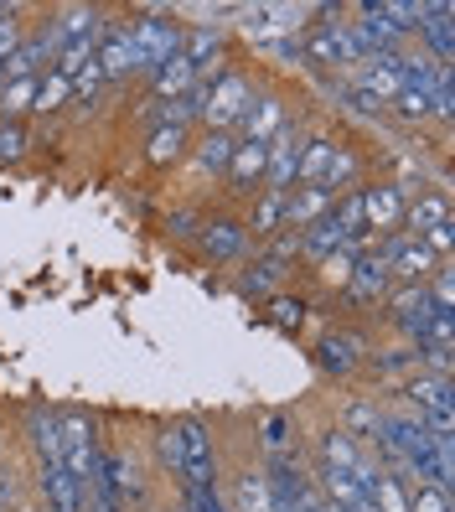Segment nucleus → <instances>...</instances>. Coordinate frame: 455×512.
<instances>
[{"mask_svg": "<svg viewBox=\"0 0 455 512\" xmlns=\"http://www.w3.org/2000/svg\"><path fill=\"white\" fill-rule=\"evenodd\" d=\"M357 42H352V26L347 21H316L306 37H300V68L311 73H347L357 68Z\"/></svg>", "mask_w": 455, "mask_h": 512, "instance_id": "3", "label": "nucleus"}, {"mask_svg": "<svg viewBox=\"0 0 455 512\" xmlns=\"http://www.w3.org/2000/svg\"><path fill=\"white\" fill-rule=\"evenodd\" d=\"M342 135H331V130H311L306 140H300V161H295V187H321V176L331 166V150H337ZM290 187V192H295Z\"/></svg>", "mask_w": 455, "mask_h": 512, "instance_id": "24", "label": "nucleus"}, {"mask_svg": "<svg viewBox=\"0 0 455 512\" xmlns=\"http://www.w3.org/2000/svg\"><path fill=\"white\" fill-rule=\"evenodd\" d=\"M94 63L109 83H125L140 73L135 63V42H130V21H104V32H99V47H94Z\"/></svg>", "mask_w": 455, "mask_h": 512, "instance_id": "11", "label": "nucleus"}, {"mask_svg": "<svg viewBox=\"0 0 455 512\" xmlns=\"http://www.w3.org/2000/svg\"><path fill=\"white\" fill-rule=\"evenodd\" d=\"M404 187H409V182H404ZM445 223H455L445 187H419V192H409V202H404V233L424 238V233H435V228H445Z\"/></svg>", "mask_w": 455, "mask_h": 512, "instance_id": "15", "label": "nucleus"}, {"mask_svg": "<svg viewBox=\"0 0 455 512\" xmlns=\"http://www.w3.org/2000/svg\"><path fill=\"white\" fill-rule=\"evenodd\" d=\"M233 150H238V135L233 130H202V140L187 150L192 156V171H197V182H223V171L233 161Z\"/></svg>", "mask_w": 455, "mask_h": 512, "instance_id": "21", "label": "nucleus"}, {"mask_svg": "<svg viewBox=\"0 0 455 512\" xmlns=\"http://www.w3.org/2000/svg\"><path fill=\"white\" fill-rule=\"evenodd\" d=\"M337 249H342L337 218H321V223H311L306 233H300V264H321L326 254H337Z\"/></svg>", "mask_w": 455, "mask_h": 512, "instance_id": "36", "label": "nucleus"}, {"mask_svg": "<svg viewBox=\"0 0 455 512\" xmlns=\"http://www.w3.org/2000/svg\"><path fill=\"white\" fill-rule=\"evenodd\" d=\"M37 487H42L47 512H83L88 507V492L68 476L63 461H37Z\"/></svg>", "mask_w": 455, "mask_h": 512, "instance_id": "19", "label": "nucleus"}, {"mask_svg": "<svg viewBox=\"0 0 455 512\" xmlns=\"http://www.w3.org/2000/svg\"><path fill=\"white\" fill-rule=\"evenodd\" d=\"M57 450H63V466L83 492H94L99 481V456H104V435L99 419L83 409H57Z\"/></svg>", "mask_w": 455, "mask_h": 512, "instance_id": "2", "label": "nucleus"}, {"mask_svg": "<svg viewBox=\"0 0 455 512\" xmlns=\"http://www.w3.org/2000/svg\"><path fill=\"white\" fill-rule=\"evenodd\" d=\"M104 11L99 6H63L52 21H47V37H52V47L63 52V47H73V42H88V37H99L104 32Z\"/></svg>", "mask_w": 455, "mask_h": 512, "instance_id": "20", "label": "nucleus"}, {"mask_svg": "<svg viewBox=\"0 0 455 512\" xmlns=\"http://www.w3.org/2000/svg\"><path fill=\"white\" fill-rule=\"evenodd\" d=\"M331 207H337V192H326V187H295L285 197V228L290 233H306L311 223L331 218Z\"/></svg>", "mask_w": 455, "mask_h": 512, "instance_id": "23", "label": "nucleus"}, {"mask_svg": "<svg viewBox=\"0 0 455 512\" xmlns=\"http://www.w3.org/2000/svg\"><path fill=\"white\" fill-rule=\"evenodd\" d=\"M156 456H161V471H171L181 481V492L218 487V445H212V430L197 414L171 419L156 435Z\"/></svg>", "mask_w": 455, "mask_h": 512, "instance_id": "1", "label": "nucleus"}, {"mask_svg": "<svg viewBox=\"0 0 455 512\" xmlns=\"http://www.w3.org/2000/svg\"><path fill=\"white\" fill-rule=\"evenodd\" d=\"M290 269L295 264H280V259H269L264 249L254 254V259H244V269H238V295H244V300H259V306H264V300L269 295H280V290H290Z\"/></svg>", "mask_w": 455, "mask_h": 512, "instance_id": "14", "label": "nucleus"}, {"mask_svg": "<svg viewBox=\"0 0 455 512\" xmlns=\"http://www.w3.org/2000/svg\"><path fill=\"white\" fill-rule=\"evenodd\" d=\"M440 269V259H435V249L424 244V238H414V233H404L399 238V249H393V259H388V275H393V285H424Z\"/></svg>", "mask_w": 455, "mask_h": 512, "instance_id": "18", "label": "nucleus"}, {"mask_svg": "<svg viewBox=\"0 0 455 512\" xmlns=\"http://www.w3.org/2000/svg\"><path fill=\"white\" fill-rule=\"evenodd\" d=\"M26 150H32V135H26L21 125H6V119H0V166L26 161Z\"/></svg>", "mask_w": 455, "mask_h": 512, "instance_id": "43", "label": "nucleus"}, {"mask_svg": "<svg viewBox=\"0 0 455 512\" xmlns=\"http://www.w3.org/2000/svg\"><path fill=\"white\" fill-rule=\"evenodd\" d=\"M368 368L383 378H409V373H419V352H414V342H399L388 352H368Z\"/></svg>", "mask_w": 455, "mask_h": 512, "instance_id": "38", "label": "nucleus"}, {"mask_svg": "<svg viewBox=\"0 0 455 512\" xmlns=\"http://www.w3.org/2000/svg\"><path fill=\"white\" fill-rule=\"evenodd\" d=\"M352 254L347 249H337V254H326L321 264H316V280L326 285V290H347V280H352Z\"/></svg>", "mask_w": 455, "mask_h": 512, "instance_id": "41", "label": "nucleus"}, {"mask_svg": "<svg viewBox=\"0 0 455 512\" xmlns=\"http://www.w3.org/2000/svg\"><path fill=\"white\" fill-rule=\"evenodd\" d=\"M259 450H264V461H280V456H300L295 450V419L285 409H269L259 419Z\"/></svg>", "mask_w": 455, "mask_h": 512, "instance_id": "30", "label": "nucleus"}, {"mask_svg": "<svg viewBox=\"0 0 455 512\" xmlns=\"http://www.w3.org/2000/svg\"><path fill=\"white\" fill-rule=\"evenodd\" d=\"M362 171H368V156H362L352 140H337V150H331V166H326V176H321V187L342 197V192L362 187Z\"/></svg>", "mask_w": 455, "mask_h": 512, "instance_id": "26", "label": "nucleus"}, {"mask_svg": "<svg viewBox=\"0 0 455 512\" xmlns=\"http://www.w3.org/2000/svg\"><path fill=\"white\" fill-rule=\"evenodd\" d=\"M181 57L207 73V68H223V26L218 21H197V26H181Z\"/></svg>", "mask_w": 455, "mask_h": 512, "instance_id": "22", "label": "nucleus"}, {"mask_svg": "<svg viewBox=\"0 0 455 512\" xmlns=\"http://www.w3.org/2000/svg\"><path fill=\"white\" fill-rule=\"evenodd\" d=\"M285 197L290 192H259V197H249V213H238L244 228H249V238H275L285 228Z\"/></svg>", "mask_w": 455, "mask_h": 512, "instance_id": "28", "label": "nucleus"}, {"mask_svg": "<svg viewBox=\"0 0 455 512\" xmlns=\"http://www.w3.org/2000/svg\"><path fill=\"white\" fill-rule=\"evenodd\" d=\"M388 290H393L388 264H383L378 254H362V259L352 264V280H347L342 300H347V306H383V300H388Z\"/></svg>", "mask_w": 455, "mask_h": 512, "instance_id": "16", "label": "nucleus"}, {"mask_svg": "<svg viewBox=\"0 0 455 512\" xmlns=\"http://www.w3.org/2000/svg\"><path fill=\"white\" fill-rule=\"evenodd\" d=\"M249 249H254V238H249L244 218L238 213H207V223L197 233V254L207 264H244Z\"/></svg>", "mask_w": 455, "mask_h": 512, "instance_id": "8", "label": "nucleus"}, {"mask_svg": "<svg viewBox=\"0 0 455 512\" xmlns=\"http://www.w3.org/2000/svg\"><path fill=\"white\" fill-rule=\"evenodd\" d=\"M202 223H207V207L187 202V207H171V213L161 218V233L171 238V244H197V233H202Z\"/></svg>", "mask_w": 455, "mask_h": 512, "instance_id": "37", "label": "nucleus"}, {"mask_svg": "<svg viewBox=\"0 0 455 512\" xmlns=\"http://www.w3.org/2000/svg\"><path fill=\"white\" fill-rule=\"evenodd\" d=\"M73 104V83L63 73H42L37 83V99H32V114H63Z\"/></svg>", "mask_w": 455, "mask_h": 512, "instance_id": "39", "label": "nucleus"}, {"mask_svg": "<svg viewBox=\"0 0 455 512\" xmlns=\"http://www.w3.org/2000/svg\"><path fill=\"white\" fill-rule=\"evenodd\" d=\"M21 512H47V507H21Z\"/></svg>", "mask_w": 455, "mask_h": 512, "instance_id": "48", "label": "nucleus"}, {"mask_svg": "<svg viewBox=\"0 0 455 512\" xmlns=\"http://www.w3.org/2000/svg\"><path fill=\"white\" fill-rule=\"evenodd\" d=\"M357 192H362V223H368L373 238L404 228V202H409L404 182H362Z\"/></svg>", "mask_w": 455, "mask_h": 512, "instance_id": "9", "label": "nucleus"}, {"mask_svg": "<svg viewBox=\"0 0 455 512\" xmlns=\"http://www.w3.org/2000/svg\"><path fill=\"white\" fill-rule=\"evenodd\" d=\"M383 311H388V326L399 331L404 342H419V331L430 326V316H435V300H430L424 285H393L388 300H383Z\"/></svg>", "mask_w": 455, "mask_h": 512, "instance_id": "10", "label": "nucleus"}, {"mask_svg": "<svg viewBox=\"0 0 455 512\" xmlns=\"http://www.w3.org/2000/svg\"><path fill=\"white\" fill-rule=\"evenodd\" d=\"M192 150V130H176V125H150V135H145V166L150 171H166V166H176L181 156Z\"/></svg>", "mask_w": 455, "mask_h": 512, "instance_id": "25", "label": "nucleus"}, {"mask_svg": "<svg viewBox=\"0 0 455 512\" xmlns=\"http://www.w3.org/2000/svg\"><path fill=\"white\" fill-rule=\"evenodd\" d=\"M21 42V6H0V63L16 52Z\"/></svg>", "mask_w": 455, "mask_h": 512, "instance_id": "45", "label": "nucleus"}, {"mask_svg": "<svg viewBox=\"0 0 455 512\" xmlns=\"http://www.w3.org/2000/svg\"><path fill=\"white\" fill-rule=\"evenodd\" d=\"M171 512H187V507H181V502H176V507H171Z\"/></svg>", "mask_w": 455, "mask_h": 512, "instance_id": "49", "label": "nucleus"}, {"mask_svg": "<svg viewBox=\"0 0 455 512\" xmlns=\"http://www.w3.org/2000/svg\"><path fill=\"white\" fill-rule=\"evenodd\" d=\"M6 502H11V481L0 476V512H6Z\"/></svg>", "mask_w": 455, "mask_h": 512, "instance_id": "47", "label": "nucleus"}, {"mask_svg": "<svg viewBox=\"0 0 455 512\" xmlns=\"http://www.w3.org/2000/svg\"><path fill=\"white\" fill-rule=\"evenodd\" d=\"M290 125V104H285V94H259L254 88V99H249V109H244V119H238V140H254V145H269L280 130Z\"/></svg>", "mask_w": 455, "mask_h": 512, "instance_id": "12", "label": "nucleus"}, {"mask_svg": "<svg viewBox=\"0 0 455 512\" xmlns=\"http://www.w3.org/2000/svg\"><path fill=\"white\" fill-rule=\"evenodd\" d=\"M388 109L399 114L404 125H424V119H430V94H424V88H399V99H393Z\"/></svg>", "mask_w": 455, "mask_h": 512, "instance_id": "42", "label": "nucleus"}, {"mask_svg": "<svg viewBox=\"0 0 455 512\" xmlns=\"http://www.w3.org/2000/svg\"><path fill=\"white\" fill-rule=\"evenodd\" d=\"M259 187H264V145L238 140L233 161H228V171H223V192L249 202V197H259Z\"/></svg>", "mask_w": 455, "mask_h": 512, "instance_id": "17", "label": "nucleus"}, {"mask_svg": "<svg viewBox=\"0 0 455 512\" xmlns=\"http://www.w3.org/2000/svg\"><path fill=\"white\" fill-rule=\"evenodd\" d=\"M368 352H373V342L362 337V331H352V326L321 331L316 347H311L316 368H321L326 378H352V373H362V368H368Z\"/></svg>", "mask_w": 455, "mask_h": 512, "instance_id": "7", "label": "nucleus"}, {"mask_svg": "<svg viewBox=\"0 0 455 512\" xmlns=\"http://www.w3.org/2000/svg\"><path fill=\"white\" fill-rule=\"evenodd\" d=\"M337 425L357 440V445H373L378 440V430H383V409H378V399H347L342 404V419H337Z\"/></svg>", "mask_w": 455, "mask_h": 512, "instance_id": "31", "label": "nucleus"}, {"mask_svg": "<svg viewBox=\"0 0 455 512\" xmlns=\"http://www.w3.org/2000/svg\"><path fill=\"white\" fill-rule=\"evenodd\" d=\"M306 316H311V300L295 295V290H280V295L264 300V321L275 331H285V337H295V331L306 326Z\"/></svg>", "mask_w": 455, "mask_h": 512, "instance_id": "32", "label": "nucleus"}, {"mask_svg": "<svg viewBox=\"0 0 455 512\" xmlns=\"http://www.w3.org/2000/svg\"><path fill=\"white\" fill-rule=\"evenodd\" d=\"M424 47V57H435V63H450V6L445 0H435V6H424V21H419V32H414Z\"/></svg>", "mask_w": 455, "mask_h": 512, "instance_id": "29", "label": "nucleus"}, {"mask_svg": "<svg viewBox=\"0 0 455 512\" xmlns=\"http://www.w3.org/2000/svg\"><path fill=\"white\" fill-rule=\"evenodd\" d=\"M130 42H135V63L150 78L156 68H166L171 57H181V21L166 11H140L130 16Z\"/></svg>", "mask_w": 455, "mask_h": 512, "instance_id": "4", "label": "nucleus"}, {"mask_svg": "<svg viewBox=\"0 0 455 512\" xmlns=\"http://www.w3.org/2000/svg\"><path fill=\"white\" fill-rule=\"evenodd\" d=\"M254 99V78L244 68H223L207 88V109H202V130H238V119H244Z\"/></svg>", "mask_w": 455, "mask_h": 512, "instance_id": "6", "label": "nucleus"}, {"mask_svg": "<svg viewBox=\"0 0 455 512\" xmlns=\"http://www.w3.org/2000/svg\"><path fill=\"white\" fill-rule=\"evenodd\" d=\"M228 512H275L264 471H254V466L238 471V481H233V507H228Z\"/></svg>", "mask_w": 455, "mask_h": 512, "instance_id": "35", "label": "nucleus"}, {"mask_svg": "<svg viewBox=\"0 0 455 512\" xmlns=\"http://www.w3.org/2000/svg\"><path fill=\"white\" fill-rule=\"evenodd\" d=\"M409 512H450V492L430 487V481H409Z\"/></svg>", "mask_w": 455, "mask_h": 512, "instance_id": "44", "label": "nucleus"}, {"mask_svg": "<svg viewBox=\"0 0 455 512\" xmlns=\"http://www.w3.org/2000/svg\"><path fill=\"white\" fill-rule=\"evenodd\" d=\"M352 88H357V94L368 99V104H378V109L388 114V104L399 99V88H404V78H399V52L357 63V68H352Z\"/></svg>", "mask_w": 455, "mask_h": 512, "instance_id": "13", "label": "nucleus"}, {"mask_svg": "<svg viewBox=\"0 0 455 512\" xmlns=\"http://www.w3.org/2000/svg\"><path fill=\"white\" fill-rule=\"evenodd\" d=\"M26 440H32L37 461H63V450H57V409H47V404L26 409Z\"/></svg>", "mask_w": 455, "mask_h": 512, "instance_id": "33", "label": "nucleus"}, {"mask_svg": "<svg viewBox=\"0 0 455 512\" xmlns=\"http://www.w3.org/2000/svg\"><path fill=\"white\" fill-rule=\"evenodd\" d=\"M362 461V445L342 430V425H326L321 435H316V466L321 471H352Z\"/></svg>", "mask_w": 455, "mask_h": 512, "instance_id": "27", "label": "nucleus"}, {"mask_svg": "<svg viewBox=\"0 0 455 512\" xmlns=\"http://www.w3.org/2000/svg\"><path fill=\"white\" fill-rule=\"evenodd\" d=\"M264 254H269V259H280V264H300V233L280 228L275 238H264Z\"/></svg>", "mask_w": 455, "mask_h": 512, "instance_id": "46", "label": "nucleus"}, {"mask_svg": "<svg viewBox=\"0 0 455 512\" xmlns=\"http://www.w3.org/2000/svg\"><path fill=\"white\" fill-rule=\"evenodd\" d=\"M104 88H114V83H109V78L99 73V63H88V68H83V73L73 78V104H78V109L88 114V109H94V104L104 99Z\"/></svg>", "mask_w": 455, "mask_h": 512, "instance_id": "40", "label": "nucleus"}, {"mask_svg": "<svg viewBox=\"0 0 455 512\" xmlns=\"http://www.w3.org/2000/svg\"><path fill=\"white\" fill-rule=\"evenodd\" d=\"M192 83H197V68L187 63V57H171L166 68H156V73H150V99H156V104H171V99H181V94H187Z\"/></svg>", "mask_w": 455, "mask_h": 512, "instance_id": "34", "label": "nucleus"}, {"mask_svg": "<svg viewBox=\"0 0 455 512\" xmlns=\"http://www.w3.org/2000/svg\"><path fill=\"white\" fill-rule=\"evenodd\" d=\"M455 394V388H450V378H440V373H414V378H404V409H414L419 419H424V425H430V435L435 440H455L450 430V399Z\"/></svg>", "mask_w": 455, "mask_h": 512, "instance_id": "5", "label": "nucleus"}]
</instances>
